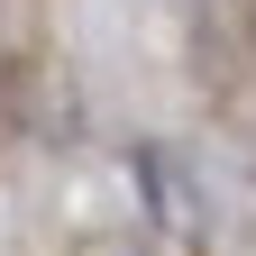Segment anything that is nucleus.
Segmentation results:
<instances>
[{"mask_svg":"<svg viewBox=\"0 0 256 256\" xmlns=\"http://www.w3.org/2000/svg\"><path fill=\"white\" fill-rule=\"evenodd\" d=\"M138 174H146V192H156V229H165L174 247H202V238H210V210H202V192H192V174L174 165L165 146H138Z\"/></svg>","mask_w":256,"mask_h":256,"instance_id":"obj_1","label":"nucleus"}]
</instances>
